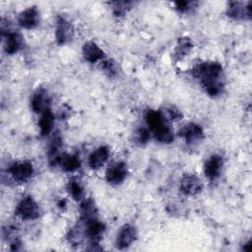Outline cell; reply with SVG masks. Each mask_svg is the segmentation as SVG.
Here are the masks:
<instances>
[{
	"label": "cell",
	"instance_id": "10",
	"mask_svg": "<svg viewBox=\"0 0 252 252\" xmlns=\"http://www.w3.org/2000/svg\"><path fill=\"white\" fill-rule=\"evenodd\" d=\"M136 237H137L136 228L129 223L124 224L117 233L116 241H115L116 247L119 249L127 248L135 241Z\"/></svg>",
	"mask_w": 252,
	"mask_h": 252
},
{
	"label": "cell",
	"instance_id": "19",
	"mask_svg": "<svg viewBox=\"0 0 252 252\" xmlns=\"http://www.w3.org/2000/svg\"><path fill=\"white\" fill-rule=\"evenodd\" d=\"M146 122L153 133L166 124V120L163 118L160 111L157 110H148L146 113Z\"/></svg>",
	"mask_w": 252,
	"mask_h": 252
},
{
	"label": "cell",
	"instance_id": "16",
	"mask_svg": "<svg viewBox=\"0 0 252 252\" xmlns=\"http://www.w3.org/2000/svg\"><path fill=\"white\" fill-rule=\"evenodd\" d=\"M109 158V150L105 146H101L94 150L90 156H89V165L93 169H97L101 167L105 161Z\"/></svg>",
	"mask_w": 252,
	"mask_h": 252
},
{
	"label": "cell",
	"instance_id": "28",
	"mask_svg": "<svg viewBox=\"0 0 252 252\" xmlns=\"http://www.w3.org/2000/svg\"><path fill=\"white\" fill-rule=\"evenodd\" d=\"M196 2H192V1H177L174 3L175 9L181 13H185L189 11L191 8H193Z\"/></svg>",
	"mask_w": 252,
	"mask_h": 252
},
{
	"label": "cell",
	"instance_id": "24",
	"mask_svg": "<svg viewBox=\"0 0 252 252\" xmlns=\"http://www.w3.org/2000/svg\"><path fill=\"white\" fill-rule=\"evenodd\" d=\"M132 2L130 1H113L110 2V5L112 6V12L115 16L121 17L127 13L128 10L131 9Z\"/></svg>",
	"mask_w": 252,
	"mask_h": 252
},
{
	"label": "cell",
	"instance_id": "3",
	"mask_svg": "<svg viewBox=\"0 0 252 252\" xmlns=\"http://www.w3.org/2000/svg\"><path fill=\"white\" fill-rule=\"evenodd\" d=\"M4 36V48L8 54H14L19 52L25 46V38L21 32L18 31H13L11 29L1 30Z\"/></svg>",
	"mask_w": 252,
	"mask_h": 252
},
{
	"label": "cell",
	"instance_id": "21",
	"mask_svg": "<svg viewBox=\"0 0 252 252\" xmlns=\"http://www.w3.org/2000/svg\"><path fill=\"white\" fill-rule=\"evenodd\" d=\"M67 190L73 199L76 201L82 200L85 195V189L83 184L78 178H72L67 184Z\"/></svg>",
	"mask_w": 252,
	"mask_h": 252
},
{
	"label": "cell",
	"instance_id": "8",
	"mask_svg": "<svg viewBox=\"0 0 252 252\" xmlns=\"http://www.w3.org/2000/svg\"><path fill=\"white\" fill-rule=\"evenodd\" d=\"M40 14L35 6H32L22 11L18 16V23L25 29H34L39 25Z\"/></svg>",
	"mask_w": 252,
	"mask_h": 252
},
{
	"label": "cell",
	"instance_id": "6",
	"mask_svg": "<svg viewBox=\"0 0 252 252\" xmlns=\"http://www.w3.org/2000/svg\"><path fill=\"white\" fill-rule=\"evenodd\" d=\"M127 174V165L124 162L119 161L111 164L107 168L105 172V179L111 185H119L126 179Z\"/></svg>",
	"mask_w": 252,
	"mask_h": 252
},
{
	"label": "cell",
	"instance_id": "23",
	"mask_svg": "<svg viewBox=\"0 0 252 252\" xmlns=\"http://www.w3.org/2000/svg\"><path fill=\"white\" fill-rule=\"evenodd\" d=\"M153 134H154L156 140H158V142L163 143V144H169L174 139L173 132H172L171 128L167 124L162 126L161 128H159L158 130H157Z\"/></svg>",
	"mask_w": 252,
	"mask_h": 252
},
{
	"label": "cell",
	"instance_id": "9",
	"mask_svg": "<svg viewBox=\"0 0 252 252\" xmlns=\"http://www.w3.org/2000/svg\"><path fill=\"white\" fill-rule=\"evenodd\" d=\"M203 184L200 178L194 174H185L180 180V191L184 195L194 196L202 191Z\"/></svg>",
	"mask_w": 252,
	"mask_h": 252
},
{
	"label": "cell",
	"instance_id": "13",
	"mask_svg": "<svg viewBox=\"0 0 252 252\" xmlns=\"http://www.w3.org/2000/svg\"><path fill=\"white\" fill-rule=\"evenodd\" d=\"M49 95L48 93L44 89H38L32 96L31 99V106L32 109L36 112H43L45 109L48 108L49 104Z\"/></svg>",
	"mask_w": 252,
	"mask_h": 252
},
{
	"label": "cell",
	"instance_id": "4",
	"mask_svg": "<svg viewBox=\"0 0 252 252\" xmlns=\"http://www.w3.org/2000/svg\"><path fill=\"white\" fill-rule=\"evenodd\" d=\"M8 171L15 181L26 182L32 176L33 166L28 160L15 161L9 166Z\"/></svg>",
	"mask_w": 252,
	"mask_h": 252
},
{
	"label": "cell",
	"instance_id": "25",
	"mask_svg": "<svg viewBox=\"0 0 252 252\" xmlns=\"http://www.w3.org/2000/svg\"><path fill=\"white\" fill-rule=\"evenodd\" d=\"M160 113L162 114L163 118L166 121H168V120L175 121V120L181 119V117H182V113L176 107H174V106L165 107L163 110L160 111Z\"/></svg>",
	"mask_w": 252,
	"mask_h": 252
},
{
	"label": "cell",
	"instance_id": "17",
	"mask_svg": "<svg viewBox=\"0 0 252 252\" xmlns=\"http://www.w3.org/2000/svg\"><path fill=\"white\" fill-rule=\"evenodd\" d=\"M58 164L60 167L67 172H73L80 168L81 160L79 156L77 155H70V154H63L60 157Z\"/></svg>",
	"mask_w": 252,
	"mask_h": 252
},
{
	"label": "cell",
	"instance_id": "2",
	"mask_svg": "<svg viewBox=\"0 0 252 252\" xmlns=\"http://www.w3.org/2000/svg\"><path fill=\"white\" fill-rule=\"evenodd\" d=\"M15 214L25 220H35L40 215V210L37 203L31 197H24L17 205Z\"/></svg>",
	"mask_w": 252,
	"mask_h": 252
},
{
	"label": "cell",
	"instance_id": "5",
	"mask_svg": "<svg viewBox=\"0 0 252 252\" xmlns=\"http://www.w3.org/2000/svg\"><path fill=\"white\" fill-rule=\"evenodd\" d=\"M74 34L73 25L63 16H58L56 21L55 38L58 44H65L72 40Z\"/></svg>",
	"mask_w": 252,
	"mask_h": 252
},
{
	"label": "cell",
	"instance_id": "7",
	"mask_svg": "<svg viewBox=\"0 0 252 252\" xmlns=\"http://www.w3.org/2000/svg\"><path fill=\"white\" fill-rule=\"evenodd\" d=\"M251 1L246 4L240 1L228 2L226 14L229 18L234 20H243L251 18Z\"/></svg>",
	"mask_w": 252,
	"mask_h": 252
},
{
	"label": "cell",
	"instance_id": "1",
	"mask_svg": "<svg viewBox=\"0 0 252 252\" xmlns=\"http://www.w3.org/2000/svg\"><path fill=\"white\" fill-rule=\"evenodd\" d=\"M192 74L197 78L204 90L212 96L219 95L224 88V77L222 66L219 62H203L196 65Z\"/></svg>",
	"mask_w": 252,
	"mask_h": 252
},
{
	"label": "cell",
	"instance_id": "29",
	"mask_svg": "<svg viewBox=\"0 0 252 252\" xmlns=\"http://www.w3.org/2000/svg\"><path fill=\"white\" fill-rule=\"evenodd\" d=\"M71 115V108L68 105H62L58 109V117L60 119H67Z\"/></svg>",
	"mask_w": 252,
	"mask_h": 252
},
{
	"label": "cell",
	"instance_id": "14",
	"mask_svg": "<svg viewBox=\"0 0 252 252\" xmlns=\"http://www.w3.org/2000/svg\"><path fill=\"white\" fill-rule=\"evenodd\" d=\"M83 56L90 63H95L104 57L102 49L94 41H87L83 45Z\"/></svg>",
	"mask_w": 252,
	"mask_h": 252
},
{
	"label": "cell",
	"instance_id": "22",
	"mask_svg": "<svg viewBox=\"0 0 252 252\" xmlns=\"http://www.w3.org/2000/svg\"><path fill=\"white\" fill-rule=\"evenodd\" d=\"M80 211H81V219L90 220V219L97 218L96 207L94 202L92 199H88L82 202Z\"/></svg>",
	"mask_w": 252,
	"mask_h": 252
},
{
	"label": "cell",
	"instance_id": "11",
	"mask_svg": "<svg viewBox=\"0 0 252 252\" xmlns=\"http://www.w3.org/2000/svg\"><path fill=\"white\" fill-rule=\"evenodd\" d=\"M222 165H223V159L219 155L211 156L204 164V172L206 177L211 181L217 179L221 172Z\"/></svg>",
	"mask_w": 252,
	"mask_h": 252
},
{
	"label": "cell",
	"instance_id": "18",
	"mask_svg": "<svg viewBox=\"0 0 252 252\" xmlns=\"http://www.w3.org/2000/svg\"><path fill=\"white\" fill-rule=\"evenodd\" d=\"M53 125H54V115L50 110V108H47L41 113V116L38 121L40 134L42 136H47L48 134H50V132L53 129Z\"/></svg>",
	"mask_w": 252,
	"mask_h": 252
},
{
	"label": "cell",
	"instance_id": "15",
	"mask_svg": "<svg viewBox=\"0 0 252 252\" xmlns=\"http://www.w3.org/2000/svg\"><path fill=\"white\" fill-rule=\"evenodd\" d=\"M62 148V139L59 133H56V135H53L52 139L50 140L49 146H48V162L51 166L57 165L61 157L60 150Z\"/></svg>",
	"mask_w": 252,
	"mask_h": 252
},
{
	"label": "cell",
	"instance_id": "26",
	"mask_svg": "<svg viewBox=\"0 0 252 252\" xmlns=\"http://www.w3.org/2000/svg\"><path fill=\"white\" fill-rule=\"evenodd\" d=\"M150 133L146 128H138L134 133V141L136 144L143 146L150 140Z\"/></svg>",
	"mask_w": 252,
	"mask_h": 252
},
{
	"label": "cell",
	"instance_id": "27",
	"mask_svg": "<svg viewBox=\"0 0 252 252\" xmlns=\"http://www.w3.org/2000/svg\"><path fill=\"white\" fill-rule=\"evenodd\" d=\"M101 67H102V70L109 76V77H113L117 74V71H118V68H117V65L116 63L113 61V60H106V61H103L102 64H101Z\"/></svg>",
	"mask_w": 252,
	"mask_h": 252
},
{
	"label": "cell",
	"instance_id": "20",
	"mask_svg": "<svg viewBox=\"0 0 252 252\" xmlns=\"http://www.w3.org/2000/svg\"><path fill=\"white\" fill-rule=\"evenodd\" d=\"M192 42L191 39L187 36H182L177 40V44L174 49V58L175 60H181L183 59L191 50L192 48Z\"/></svg>",
	"mask_w": 252,
	"mask_h": 252
},
{
	"label": "cell",
	"instance_id": "12",
	"mask_svg": "<svg viewBox=\"0 0 252 252\" xmlns=\"http://www.w3.org/2000/svg\"><path fill=\"white\" fill-rule=\"evenodd\" d=\"M179 135L185 139L187 144L191 145L203 139L204 131L199 124L191 122V123H187L180 129Z\"/></svg>",
	"mask_w": 252,
	"mask_h": 252
}]
</instances>
